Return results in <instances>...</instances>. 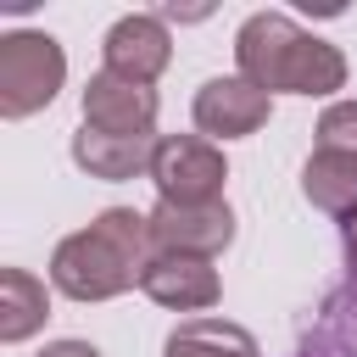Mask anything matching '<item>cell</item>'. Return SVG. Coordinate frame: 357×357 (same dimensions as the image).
<instances>
[{
    "label": "cell",
    "mask_w": 357,
    "mask_h": 357,
    "mask_svg": "<svg viewBox=\"0 0 357 357\" xmlns=\"http://www.w3.org/2000/svg\"><path fill=\"white\" fill-rule=\"evenodd\" d=\"M234 61H240V78H251L262 95H273V89H284V95H335L346 84L340 45L307 33L284 11L245 17L240 33H234Z\"/></svg>",
    "instance_id": "obj_1"
},
{
    "label": "cell",
    "mask_w": 357,
    "mask_h": 357,
    "mask_svg": "<svg viewBox=\"0 0 357 357\" xmlns=\"http://www.w3.org/2000/svg\"><path fill=\"white\" fill-rule=\"evenodd\" d=\"M151 223L134 206H106L89 229L67 234L50 257V284L73 301H112L145 279Z\"/></svg>",
    "instance_id": "obj_2"
},
{
    "label": "cell",
    "mask_w": 357,
    "mask_h": 357,
    "mask_svg": "<svg viewBox=\"0 0 357 357\" xmlns=\"http://www.w3.org/2000/svg\"><path fill=\"white\" fill-rule=\"evenodd\" d=\"M67 78V56L39 28H11L0 39V117H33L56 100Z\"/></svg>",
    "instance_id": "obj_3"
},
{
    "label": "cell",
    "mask_w": 357,
    "mask_h": 357,
    "mask_svg": "<svg viewBox=\"0 0 357 357\" xmlns=\"http://www.w3.org/2000/svg\"><path fill=\"white\" fill-rule=\"evenodd\" d=\"M151 178H156L162 201L206 206V201H218V190L229 178V162H223V151L206 134H167V139H156Z\"/></svg>",
    "instance_id": "obj_4"
},
{
    "label": "cell",
    "mask_w": 357,
    "mask_h": 357,
    "mask_svg": "<svg viewBox=\"0 0 357 357\" xmlns=\"http://www.w3.org/2000/svg\"><path fill=\"white\" fill-rule=\"evenodd\" d=\"M145 223H151V251H178V257H218L234 240L229 201H206V206L156 201L145 212Z\"/></svg>",
    "instance_id": "obj_5"
},
{
    "label": "cell",
    "mask_w": 357,
    "mask_h": 357,
    "mask_svg": "<svg viewBox=\"0 0 357 357\" xmlns=\"http://www.w3.org/2000/svg\"><path fill=\"white\" fill-rule=\"evenodd\" d=\"M156 112H162V100L151 84L117 78L106 67L84 84V128H95V134H151Z\"/></svg>",
    "instance_id": "obj_6"
},
{
    "label": "cell",
    "mask_w": 357,
    "mask_h": 357,
    "mask_svg": "<svg viewBox=\"0 0 357 357\" xmlns=\"http://www.w3.org/2000/svg\"><path fill=\"white\" fill-rule=\"evenodd\" d=\"M273 117V100L251 78H206L195 89V128L212 139H245Z\"/></svg>",
    "instance_id": "obj_7"
},
{
    "label": "cell",
    "mask_w": 357,
    "mask_h": 357,
    "mask_svg": "<svg viewBox=\"0 0 357 357\" xmlns=\"http://www.w3.org/2000/svg\"><path fill=\"white\" fill-rule=\"evenodd\" d=\"M139 290L167 312H206L223 296L212 257H178V251H151Z\"/></svg>",
    "instance_id": "obj_8"
},
{
    "label": "cell",
    "mask_w": 357,
    "mask_h": 357,
    "mask_svg": "<svg viewBox=\"0 0 357 357\" xmlns=\"http://www.w3.org/2000/svg\"><path fill=\"white\" fill-rule=\"evenodd\" d=\"M106 73L117 78H134V84H151L167 61H173V39H167V22L151 17V11H128L106 28Z\"/></svg>",
    "instance_id": "obj_9"
},
{
    "label": "cell",
    "mask_w": 357,
    "mask_h": 357,
    "mask_svg": "<svg viewBox=\"0 0 357 357\" xmlns=\"http://www.w3.org/2000/svg\"><path fill=\"white\" fill-rule=\"evenodd\" d=\"M151 156H156V134H95V128L73 134V162L89 178H106V184L151 173Z\"/></svg>",
    "instance_id": "obj_10"
},
{
    "label": "cell",
    "mask_w": 357,
    "mask_h": 357,
    "mask_svg": "<svg viewBox=\"0 0 357 357\" xmlns=\"http://www.w3.org/2000/svg\"><path fill=\"white\" fill-rule=\"evenodd\" d=\"M301 195L335 218V223H357V156H340V151H312L307 167H301Z\"/></svg>",
    "instance_id": "obj_11"
},
{
    "label": "cell",
    "mask_w": 357,
    "mask_h": 357,
    "mask_svg": "<svg viewBox=\"0 0 357 357\" xmlns=\"http://www.w3.org/2000/svg\"><path fill=\"white\" fill-rule=\"evenodd\" d=\"M290 357H357V284H335Z\"/></svg>",
    "instance_id": "obj_12"
},
{
    "label": "cell",
    "mask_w": 357,
    "mask_h": 357,
    "mask_svg": "<svg viewBox=\"0 0 357 357\" xmlns=\"http://www.w3.org/2000/svg\"><path fill=\"white\" fill-rule=\"evenodd\" d=\"M162 357H262L257 351V335L245 324H229V318H184Z\"/></svg>",
    "instance_id": "obj_13"
},
{
    "label": "cell",
    "mask_w": 357,
    "mask_h": 357,
    "mask_svg": "<svg viewBox=\"0 0 357 357\" xmlns=\"http://www.w3.org/2000/svg\"><path fill=\"white\" fill-rule=\"evenodd\" d=\"M50 318V296L28 268H0V340L17 346L33 329H45Z\"/></svg>",
    "instance_id": "obj_14"
},
{
    "label": "cell",
    "mask_w": 357,
    "mask_h": 357,
    "mask_svg": "<svg viewBox=\"0 0 357 357\" xmlns=\"http://www.w3.org/2000/svg\"><path fill=\"white\" fill-rule=\"evenodd\" d=\"M318 151H340V156H357V100H335L324 106L318 117Z\"/></svg>",
    "instance_id": "obj_15"
},
{
    "label": "cell",
    "mask_w": 357,
    "mask_h": 357,
    "mask_svg": "<svg viewBox=\"0 0 357 357\" xmlns=\"http://www.w3.org/2000/svg\"><path fill=\"white\" fill-rule=\"evenodd\" d=\"M39 357H100V351H95L89 340H50Z\"/></svg>",
    "instance_id": "obj_16"
},
{
    "label": "cell",
    "mask_w": 357,
    "mask_h": 357,
    "mask_svg": "<svg viewBox=\"0 0 357 357\" xmlns=\"http://www.w3.org/2000/svg\"><path fill=\"white\" fill-rule=\"evenodd\" d=\"M346 284H357V223L346 229Z\"/></svg>",
    "instance_id": "obj_17"
}]
</instances>
